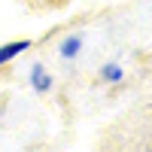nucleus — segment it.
Wrapping results in <instances>:
<instances>
[{
  "instance_id": "f257e3e1",
  "label": "nucleus",
  "mask_w": 152,
  "mask_h": 152,
  "mask_svg": "<svg viewBox=\"0 0 152 152\" xmlns=\"http://www.w3.org/2000/svg\"><path fill=\"white\" fill-rule=\"evenodd\" d=\"M31 82H34L37 88H40V91H46V88L52 85V79L46 76V70H43L40 64H34V70H31Z\"/></svg>"
},
{
  "instance_id": "7ed1b4c3",
  "label": "nucleus",
  "mask_w": 152,
  "mask_h": 152,
  "mask_svg": "<svg viewBox=\"0 0 152 152\" xmlns=\"http://www.w3.org/2000/svg\"><path fill=\"white\" fill-rule=\"evenodd\" d=\"M79 46H82V40H79V37H70V40L61 46V55H64V58H73L76 52H79Z\"/></svg>"
},
{
  "instance_id": "f03ea898",
  "label": "nucleus",
  "mask_w": 152,
  "mask_h": 152,
  "mask_svg": "<svg viewBox=\"0 0 152 152\" xmlns=\"http://www.w3.org/2000/svg\"><path fill=\"white\" fill-rule=\"evenodd\" d=\"M28 46H31L28 40H21V43H12V46H3V49H0V64H3V61H9V58H15V55H18V52H24Z\"/></svg>"
},
{
  "instance_id": "20e7f679",
  "label": "nucleus",
  "mask_w": 152,
  "mask_h": 152,
  "mask_svg": "<svg viewBox=\"0 0 152 152\" xmlns=\"http://www.w3.org/2000/svg\"><path fill=\"white\" fill-rule=\"evenodd\" d=\"M104 76H107V79H113V82H116V79H122V70H119L116 64H110V67H104Z\"/></svg>"
}]
</instances>
